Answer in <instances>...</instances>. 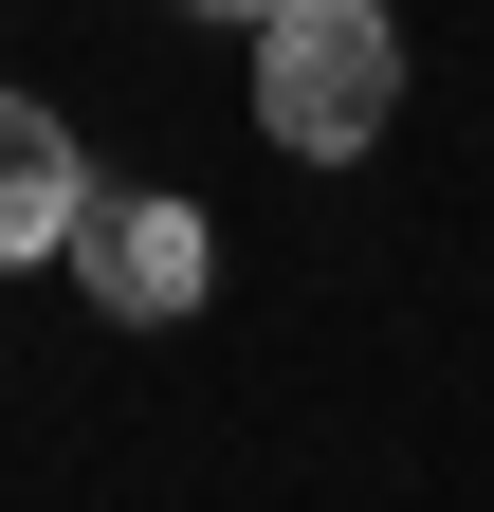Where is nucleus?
Returning a JSON list of instances; mask_svg holds the SVG:
<instances>
[{
	"label": "nucleus",
	"instance_id": "1",
	"mask_svg": "<svg viewBox=\"0 0 494 512\" xmlns=\"http://www.w3.org/2000/svg\"><path fill=\"white\" fill-rule=\"evenodd\" d=\"M385 110H403L385 0H275V19H257V128H275L293 165H348Z\"/></svg>",
	"mask_w": 494,
	"mask_h": 512
},
{
	"label": "nucleus",
	"instance_id": "2",
	"mask_svg": "<svg viewBox=\"0 0 494 512\" xmlns=\"http://www.w3.org/2000/svg\"><path fill=\"white\" fill-rule=\"evenodd\" d=\"M74 275H92V311L165 330V311H202L220 238H202V202H165V183H92V220H74Z\"/></svg>",
	"mask_w": 494,
	"mask_h": 512
},
{
	"label": "nucleus",
	"instance_id": "3",
	"mask_svg": "<svg viewBox=\"0 0 494 512\" xmlns=\"http://www.w3.org/2000/svg\"><path fill=\"white\" fill-rule=\"evenodd\" d=\"M74 220H92L74 128H55L37 92H0V256H74Z\"/></svg>",
	"mask_w": 494,
	"mask_h": 512
},
{
	"label": "nucleus",
	"instance_id": "4",
	"mask_svg": "<svg viewBox=\"0 0 494 512\" xmlns=\"http://www.w3.org/2000/svg\"><path fill=\"white\" fill-rule=\"evenodd\" d=\"M220 19H275V0H220Z\"/></svg>",
	"mask_w": 494,
	"mask_h": 512
}]
</instances>
